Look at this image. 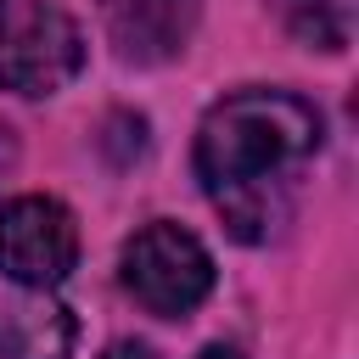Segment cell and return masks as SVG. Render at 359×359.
<instances>
[{"mask_svg":"<svg viewBox=\"0 0 359 359\" xmlns=\"http://www.w3.org/2000/svg\"><path fill=\"white\" fill-rule=\"evenodd\" d=\"M79 264V224L56 196H11L0 208V275L50 292Z\"/></svg>","mask_w":359,"mask_h":359,"instance_id":"cell-4","label":"cell"},{"mask_svg":"<svg viewBox=\"0 0 359 359\" xmlns=\"http://www.w3.org/2000/svg\"><path fill=\"white\" fill-rule=\"evenodd\" d=\"M101 359H157V353H151L146 342H129V337H123V342H112V348H107Z\"/></svg>","mask_w":359,"mask_h":359,"instance_id":"cell-7","label":"cell"},{"mask_svg":"<svg viewBox=\"0 0 359 359\" xmlns=\"http://www.w3.org/2000/svg\"><path fill=\"white\" fill-rule=\"evenodd\" d=\"M118 275H123V292L157 320H180L213 292L208 247L185 224H168V219H157V224H146L123 241Z\"/></svg>","mask_w":359,"mask_h":359,"instance_id":"cell-2","label":"cell"},{"mask_svg":"<svg viewBox=\"0 0 359 359\" xmlns=\"http://www.w3.org/2000/svg\"><path fill=\"white\" fill-rule=\"evenodd\" d=\"M320 140V112L292 90H236L208 107L196 129V180L236 241L258 247L292 219Z\"/></svg>","mask_w":359,"mask_h":359,"instance_id":"cell-1","label":"cell"},{"mask_svg":"<svg viewBox=\"0 0 359 359\" xmlns=\"http://www.w3.org/2000/svg\"><path fill=\"white\" fill-rule=\"evenodd\" d=\"M196 359H241V353H236V348H224V342H213V348H202Z\"/></svg>","mask_w":359,"mask_h":359,"instance_id":"cell-8","label":"cell"},{"mask_svg":"<svg viewBox=\"0 0 359 359\" xmlns=\"http://www.w3.org/2000/svg\"><path fill=\"white\" fill-rule=\"evenodd\" d=\"M191 0H118L112 6V39L129 62H163L185 50Z\"/></svg>","mask_w":359,"mask_h":359,"instance_id":"cell-5","label":"cell"},{"mask_svg":"<svg viewBox=\"0 0 359 359\" xmlns=\"http://www.w3.org/2000/svg\"><path fill=\"white\" fill-rule=\"evenodd\" d=\"M84 67L73 17L50 0H0V90L56 95Z\"/></svg>","mask_w":359,"mask_h":359,"instance_id":"cell-3","label":"cell"},{"mask_svg":"<svg viewBox=\"0 0 359 359\" xmlns=\"http://www.w3.org/2000/svg\"><path fill=\"white\" fill-rule=\"evenodd\" d=\"M73 348V314L50 297L0 309V359H67Z\"/></svg>","mask_w":359,"mask_h":359,"instance_id":"cell-6","label":"cell"}]
</instances>
